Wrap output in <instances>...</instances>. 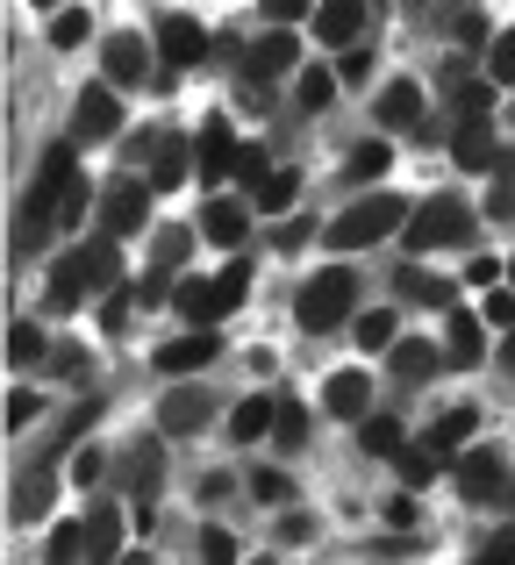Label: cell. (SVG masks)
<instances>
[{"label": "cell", "instance_id": "obj_1", "mask_svg": "<svg viewBox=\"0 0 515 565\" xmlns=\"http://www.w3.org/2000/svg\"><path fill=\"white\" fill-rule=\"evenodd\" d=\"M79 180V137H57L36 166V186L22 193V244H43V230H57V201Z\"/></svg>", "mask_w": 515, "mask_h": 565}, {"label": "cell", "instance_id": "obj_2", "mask_svg": "<svg viewBox=\"0 0 515 565\" xmlns=\"http://www.w3.org/2000/svg\"><path fill=\"white\" fill-rule=\"evenodd\" d=\"M115 279H122V258H115V244H86V250H72V258H57L43 308H51V316H72L86 287H115Z\"/></svg>", "mask_w": 515, "mask_h": 565}, {"label": "cell", "instance_id": "obj_3", "mask_svg": "<svg viewBox=\"0 0 515 565\" xmlns=\"http://www.w3.org/2000/svg\"><path fill=\"white\" fill-rule=\"evenodd\" d=\"M394 230H408V201H394V193H373V201L344 207V215H336L322 236H330L336 250H365V244H379V236H394Z\"/></svg>", "mask_w": 515, "mask_h": 565}, {"label": "cell", "instance_id": "obj_4", "mask_svg": "<svg viewBox=\"0 0 515 565\" xmlns=\"http://www.w3.org/2000/svg\"><path fill=\"white\" fill-rule=\"evenodd\" d=\"M465 236H473V207L459 193H430L408 215V250H444V244H465Z\"/></svg>", "mask_w": 515, "mask_h": 565}, {"label": "cell", "instance_id": "obj_5", "mask_svg": "<svg viewBox=\"0 0 515 565\" xmlns=\"http://www.w3.org/2000/svg\"><path fill=\"white\" fill-rule=\"evenodd\" d=\"M351 294H358V279H351L344 265H330V273H315V279L301 287L293 322H301V330H336V322L351 316Z\"/></svg>", "mask_w": 515, "mask_h": 565}, {"label": "cell", "instance_id": "obj_6", "mask_svg": "<svg viewBox=\"0 0 515 565\" xmlns=\"http://www.w3.org/2000/svg\"><path fill=\"white\" fill-rule=\"evenodd\" d=\"M151 180H115L108 201H100V222H108V236H137L143 222H151Z\"/></svg>", "mask_w": 515, "mask_h": 565}, {"label": "cell", "instance_id": "obj_7", "mask_svg": "<svg viewBox=\"0 0 515 565\" xmlns=\"http://www.w3.org/2000/svg\"><path fill=\"white\" fill-rule=\"evenodd\" d=\"M172 301H180V316L194 322V330H215V322L237 308V294H229L223 279H180V287H172Z\"/></svg>", "mask_w": 515, "mask_h": 565}, {"label": "cell", "instance_id": "obj_8", "mask_svg": "<svg viewBox=\"0 0 515 565\" xmlns=\"http://www.w3.org/2000/svg\"><path fill=\"white\" fill-rule=\"evenodd\" d=\"M100 72H108V86H143L151 79V43L129 36V29H115V36L100 43Z\"/></svg>", "mask_w": 515, "mask_h": 565}, {"label": "cell", "instance_id": "obj_9", "mask_svg": "<svg viewBox=\"0 0 515 565\" xmlns=\"http://www.w3.org/2000/svg\"><path fill=\"white\" fill-rule=\"evenodd\" d=\"M115 129H122L115 86H108V79H100V86H86V94H79V108H72V137H79V143H108Z\"/></svg>", "mask_w": 515, "mask_h": 565}, {"label": "cell", "instance_id": "obj_10", "mask_svg": "<svg viewBox=\"0 0 515 565\" xmlns=\"http://www.w3.org/2000/svg\"><path fill=\"white\" fill-rule=\"evenodd\" d=\"M158 51H165V65H201L208 57V29L194 22V14H158Z\"/></svg>", "mask_w": 515, "mask_h": 565}, {"label": "cell", "instance_id": "obj_11", "mask_svg": "<svg viewBox=\"0 0 515 565\" xmlns=\"http://www.w3.org/2000/svg\"><path fill=\"white\" fill-rule=\"evenodd\" d=\"M215 351H223L215 330H186V337H172V344H158V373H165V380L201 373V365H215Z\"/></svg>", "mask_w": 515, "mask_h": 565}, {"label": "cell", "instance_id": "obj_12", "mask_svg": "<svg viewBox=\"0 0 515 565\" xmlns=\"http://www.w3.org/2000/svg\"><path fill=\"white\" fill-rule=\"evenodd\" d=\"M229 166H237V137H229V122L215 115V122L194 137V180L223 186V180H229Z\"/></svg>", "mask_w": 515, "mask_h": 565}, {"label": "cell", "instance_id": "obj_13", "mask_svg": "<svg viewBox=\"0 0 515 565\" xmlns=\"http://www.w3.org/2000/svg\"><path fill=\"white\" fill-rule=\"evenodd\" d=\"M215 423V394H201V386H180V394H165V408H158V429L165 437H194V429Z\"/></svg>", "mask_w": 515, "mask_h": 565}, {"label": "cell", "instance_id": "obj_14", "mask_svg": "<svg viewBox=\"0 0 515 565\" xmlns=\"http://www.w3.org/2000/svg\"><path fill=\"white\" fill-rule=\"evenodd\" d=\"M358 29H365V0H315V36L330 51H351Z\"/></svg>", "mask_w": 515, "mask_h": 565}, {"label": "cell", "instance_id": "obj_15", "mask_svg": "<svg viewBox=\"0 0 515 565\" xmlns=\"http://www.w3.org/2000/svg\"><path fill=\"white\" fill-rule=\"evenodd\" d=\"M459 487H465V494H480V501H494L508 487V451L473 444V451H465V466H459Z\"/></svg>", "mask_w": 515, "mask_h": 565}, {"label": "cell", "instance_id": "obj_16", "mask_svg": "<svg viewBox=\"0 0 515 565\" xmlns=\"http://www.w3.org/2000/svg\"><path fill=\"white\" fill-rule=\"evenodd\" d=\"M51 458H29V466H22V480H14V523H29V515L51 509V487H57V466H51Z\"/></svg>", "mask_w": 515, "mask_h": 565}, {"label": "cell", "instance_id": "obj_17", "mask_svg": "<svg viewBox=\"0 0 515 565\" xmlns=\"http://www.w3.org/2000/svg\"><path fill=\"white\" fill-rule=\"evenodd\" d=\"M143 180H151L158 193H172L180 180H194V143H186V137H158L151 143V172H143Z\"/></svg>", "mask_w": 515, "mask_h": 565}, {"label": "cell", "instance_id": "obj_18", "mask_svg": "<svg viewBox=\"0 0 515 565\" xmlns=\"http://www.w3.org/2000/svg\"><path fill=\"white\" fill-rule=\"evenodd\" d=\"M451 158L459 172H494V137H487V115H459V137H451Z\"/></svg>", "mask_w": 515, "mask_h": 565}, {"label": "cell", "instance_id": "obj_19", "mask_svg": "<svg viewBox=\"0 0 515 565\" xmlns=\"http://www.w3.org/2000/svg\"><path fill=\"white\" fill-rule=\"evenodd\" d=\"M293 57H301V51H293V36H287V29H272L265 43L244 51V79L265 86V79H279V72H293Z\"/></svg>", "mask_w": 515, "mask_h": 565}, {"label": "cell", "instance_id": "obj_20", "mask_svg": "<svg viewBox=\"0 0 515 565\" xmlns=\"http://www.w3.org/2000/svg\"><path fill=\"white\" fill-rule=\"evenodd\" d=\"M122 480H129V494H137V509H151L158 480H165V458H158V437L129 444V466H122Z\"/></svg>", "mask_w": 515, "mask_h": 565}, {"label": "cell", "instance_id": "obj_21", "mask_svg": "<svg viewBox=\"0 0 515 565\" xmlns=\"http://www.w3.org/2000/svg\"><path fill=\"white\" fill-rule=\"evenodd\" d=\"M244 230H251V207H244V201H208V207H201V236H208V244L237 250Z\"/></svg>", "mask_w": 515, "mask_h": 565}, {"label": "cell", "instance_id": "obj_22", "mask_svg": "<svg viewBox=\"0 0 515 565\" xmlns=\"http://www.w3.org/2000/svg\"><path fill=\"white\" fill-rule=\"evenodd\" d=\"M379 129H416V115H422V86L416 79H394V86H379Z\"/></svg>", "mask_w": 515, "mask_h": 565}, {"label": "cell", "instance_id": "obj_23", "mask_svg": "<svg viewBox=\"0 0 515 565\" xmlns=\"http://www.w3.org/2000/svg\"><path fill=\"white\" fill-rule=\"evenodd\" d=\"M487 359V330H480V316H465V308H451V351H444V365H480Z\"/></svg>", "mask_w": 515, "mask_h": 565}, {"label": "cell", "instance_id": "obj_24", "mask_svg": "<svg viewBox=\"0 0 515 565\" xmlns=\"http://www.w3.org/2000/svg\"><path fill=\"white\" fill-rule=\"evenodd\" d=\"M365 401H373V380H365V373H336L330 386H322V408L344 415V423H351V415H365Z\"/></svg>", "mask_w": 515, "mask_h": 565}, {"label": "cell", "instance_id": "obj_25", "mask_svg": "<svg viewBox=\"0 0 515 565\" xmlns=\"http://www.w3.org/2000/svg\"><path fill=\"white\" fill-rule=\"evenodd\" d=\"M387 359H394V380H401V386H416V380H430V373H437V365H444V359H437V351H430V344H416V337H408V344H394V351H387Z\"/></svg>", "mask_w": 515, "mask_h": 565}, {"label": "cell", "instance_id": "obj_26", "mask_svg": "<svg viewBox=\"0 0 515 565\" xmlns=\"http://www.w3.org/2000/svg\"><path fill=\"white\" fill-rule=\"evenodd\" d=\"M86 552H94V558H115V552H122V515H115V509H94V515H86Z\"/></svg>", "mask_w": 515, "mask_h": 565}, {"label": "cell", "instance_id": "obj_27", "mask_svg": "<svg viewBox=\"0 0 515 565\" xmlns=\"http://www.w3.org/2000/svg\"><path fill=\"white\" fill-rule=\"evenodd\" d=\"M272 415H279V401H237V415H229V437L237 444H251L272 429Z\"/></svg>", "mask_w": 515, "mask_h": 565}, {"label": "cell", "instance_id": "obj_28", "mask_svg": "<svg viewBox=\"0 0 515 565\" xmlns=\"http://www.w3.org/2000/svg\"><path fill=\"white\" fill-rule=\"evenodd\" d=\"M473 429H480V415H473V408H451L444 423L430 429V451H459V444H473Z\"/></svg>", "mask_w": 515, "mask_h": 565}, {"label": "cell", "instance_id": "obj_29", "mask_svg": "<svg viewBox=\"0 0 515 565\" xmlns=\"http://www.w3.org/2000/svg\"><path fill=\"white\" fill-rule=\"evenodd\" d=\"M401 287H408V301H422V308H451V279H437V273L401 265Z\"/></svg>", "mask_w": 515, "mask_h": 565}, {"label": "cell", "instance_id": "obj_30", "mask_svg": "<svg viewBox=\"0 0 515 565\" xmlns=\"http://www.w3.org/2000/svg\"><path fill=\"white\" fill-rule=\"evenodd\" d=\"M293 94H301V108H308V115H315V108H330V100H336V72L308 65V72H301V86H293Z\"/></svg>", "mask_w": 515, "mask_h": 565}, {"label": "cell", "instance_id": "obj_31", "mask_svg": "<svg viewBox=\"0 0 515 565\" xmlns=\"http://www.w3.org/2000/svg\"><path fill=\"white\" fill-rule=\"evenodd\" d=\"M365 451L394 458V451H401V423H394V415H365Z\"/></svg>", "mask_w": 515, "mask_h": 565}, {"label": "cell", "instance_id": "obj_32", "mask_svg": "<svg viewBox=\"0 0 515 565\" xmlns=\"http://www.w3.org/2000/svg\"><path fill=\"white\" fill-rule=\"evenodd\" d=\"M186 244H194V236H186V230H165V236H158V244H151V273L165 279L172 265H186Z\"/></svg>", "mask_w": 515, "mask_h": 565}, {"label": "cell", "instance_id": "obj_33", "mask_svg": "<svg viewBox=\"0 0 515 565\" xmlns=\"http://www.w3.org/2000/svg\"><path fill=\"white\" fill-rule=\"evenodd\" d=\"M394 472H401V487H430V480H437V458H430V451H408V444H401V451H394Z\"/></svg>", "mask_w": 515, "mask_h": 565}, {"label": "cell", "instance_id": "obj_34", "mask_svg": "<svg viewBox=\"0 0 515 565\" xmlns=\"http://www.w3.org/2000/svg\"><path fill=\"white\" fill-rule=\"evenodd\" d=\"M251 201L265 207V215H279V207H293V180L287 172H265V180L251 186Z\"/></svg>", "mask_w": 515, "mask_h": 565}, {"label": "cell", "instance_id": "obj_35", "mask_svg": "<svg viewBox=\"0 0 515 565\" xmlns=\"http://www.w3.org/2000/svg\"><path fill=\"white\" fill-rule=\"evenodd\" d=\"M487 72H494V86H515V29H502L487 43Z\"/></svg>", "mask_w": 515, "mask_h": 565}, {"label": "cell", "instance_id": "obj_36", "mask_svg": "<svg viewBox=\"0 0 515 565\" xmlns=\"http://www.w3.org/2000/svg\"><path fill=\"white\" fill-rule=\"evenodd\" d=\"M8 359L14 365H36L43 359V330H36V322H14V330H8Z\"/></svg>", "mask_w": 515, "mask_h": 565}, {"label": "cell", "instance_id": "obj_37", "mask_svg": "<svg viewBox=\"0 0 515 565\" xmlns=\"http://www.w3.org/2000/svg\"><path fill=\"white\" fill-rule=\"evenodd\" d=\"M358 344H365V351H394V316H387V308L358 316Z\"/></svg>", "mask_w": 515, "mask_h": 565}, {"label": "cell", "instance_id": "obj_38", "mask_svg": "<svg viewBox=\"0 0 515 565\" xmlns=\"http://www.w3.org/2000/svg\"><path fill=\"white\" fill-rule=\"evenodd\" d=\"M86 29H94V22H86V14H79V8H65V14H51V43H57V51H72V43H86Z\"/></svg>", "mask_w": 515, "mask_h": 565}, {"label": "cell", "instance_id": "obj_39", "mask_svg": "<svg viewBox=\"0 0 515 565\" xmlns=\"http://www.w3.org/2000/svg\"><path fill=\"white\" fill-rule=\"evenodd\" d=\"M43 552H51L57 565H65V558H79V552H86V523H57V530H51V544H43Z\"/></svg>", "mask_w": 515, "mask_h": 565}, {"label": "cell", "instance_id": "obj_40", "mask_svg": "<svg viewBox=\"0 0 515 565\" xmlns=\"http://www.w3.org/2000/svg\"><path fill=\"white\" fill-rule=\"evenodd\" d=\"M344 172H351V180H379V172H387V143H358Z\"/></svg>", "mask_w": 515, "mask_h": 565}, {"label": "cell", "instance_id": "obj_41", "mask_svg": "<svg viewBox=\"0 0 515 565\" xmlns=\"http://www.w3.org/2000/svg\"><path fill=\"white\" fill-rule=\"evenodd\" d=\"M272 437H279V444H287V451H293V444H301V437H308V415H301V408H293V401H279V415H272Z\"/></svg>", "mask_w": 515, "mask_h": 565}, {"label": "cell", "instance_id": "obj_42", "mask_svg": "<svg viewBox=\"0 0 515 565\" xmlns=\"http://www.w3.org/2000/svg\"><path fill=\"white\" fill-rule=\"evenodd\" d=\"M229 180H244V186L265 180V151H258V143H237V166H229Z\"/></svg>", "mask_w": 515, "mask_h": 565}, {"label": "cell", "instance_id": "obj_43", "mask_svg": "<svg viewBox=\"0 0 515 565\" xmlns=\"http://www.w3.org/2000/svg\"><path fill=\"white\" fill-rule=\"evenodd\" d=\"M79 215H86V172L72 180V193H65V201H57V230H72Z\"/></svg>", "mask_w": 515, "mask_h": 565}, {"label": "cell", "instance_id": "obj_44", "mask_svg": "<svg viewBox=\"0 0 515 565\" xmlns=\"http://www.w3.org/2000/svg\"><path fill=\"white\" fill-rule=\"evenodd\" d=\"M308 236H315V222H308V215H293L287 230H272V244H279V250H287V258H293V250H301Z\"/></svg>", "mask_w": 515, "mask_h": 565}, {"label": "cell", "instance_id": "obj_45", "mask_svg": "<svg viewBox=\"0 0 515 565\" xmlns=\"http://www.w3.org/2000/svg\"><path fill=\"white\" fill-rule=\"evenodd\" d=\"M451 29H459V43H494V36H487V14H480V8H459V22H451Z\"/></svg>", "mask_w": 515, "mask_h": 565}, {"label": "cell", "instance_id": "obj_46", "mask_svg": "<svg viewBox=\"0 0 515 565\" xmlns=\"http://www.w3.org/2000/svg\"><path fill=\"white\" fill-rule=\"evenodd\" d=\"M36 408H43V401L29 394V386H14V394H8V429H22V423H29Z\"/></svg>", "mask_w": 515, "mask_h": 565}, {"label": "cell", "instance_id": "obj_47", "mask_svg": "<svg viewBox=\"0 0 515 565\" xmlns=\"http://www.w3.org/2000/svg\"><path fill=\"white\" fill-rule=\"evenodd\" d=\"M201 558L229 565V558H237V537H229V530H208V537H201Z\"/></svg>", "mask_w": 515, "mask_h": 565}, {"label": "cell", "instance_id": "obj_48", "mask_svg": "<svg viewBox=\"0 0 515 565\" xmlns=\"http://www.w3.org/2000/svg\"><path fill=\"white\" fill-rule=\"evenodd\" d=\"M494 108V86H465L459 79V115H487Z\"/></svg>", "mask_w": 515, "mask_h": 565}, {"label": "cell", "instance_id": "obj_49", "mask_svg": "<svg viewBox=\"0 0 515 565\" xmlns=\"http://www.w3.org/2000/svg\"><path fill=\"white\" fill-rule=\"evenodd\" d=\"M272 22H301V14H315V0H258Z\"/></svg>", "mask_w": 515, "mask_h": 565}, {"label": "cell", "instance_id": "obj_50", "mask_svg": "<svg viewBox=\"0 0 515 565\" xmlns=\"http://www.w3.org/2000/svg\"><path fill=\"white\" fill-rule=\"evenodd\" d=\"M251 494L258 501H287V472H251Z\"/></svg>", "mask_w": 515, "mask_h": 565}, {"label": "cell", "instance_id": "obj_51", "mask_svg": "<svg viewBox=\"0 0 515 565\" xmlns=\"http://www.w3.org/2000/svg\"><path fill=\"white\" fill-rule=\"evenodd\" d=\"M365 72H373V57H365V51H358V43H351V51H344V57H336V79H365Z\"/></svg>", "mask_w": 515, "mask_h": 565}, {"label": "cell", "instance_id": "obj_52", "mask_svg": "<svg viewBox=\"0 0 515 565\" xmlns=\"http://www.w3.org/2000/svg\"><path fill=\"white\" fill-rule=\"evenodd\" d=\"M223 287H229V294H237V301H244V294H251V258H229Z\"/></svg>", "mask_w": 515, "mask_h": 565}, {"label": "cell", "instance_id": "obj_53", "mask_svg": "<svg viewBox=\"0 0 515 565\" xmlns=\"http://www.w3.org/2000/svg\"><path fill=\"white\" fill-rule=\"evenodd\" d=\"M72 480L94 487V480H100V451H79V458H72Z\"/></svg>", "mask_w": 515, "mask_h": 565}, {"label": "cell", "instance_id": "obj_54", "mask_svg": "<svg viewBox=\"0 0 515 565\" xmlns=\"http://www.w3.org/2000/svg\"><path fill=\"white\" fill-rule=\"evenodd\" d=\"M487 322H502V330H515V294H494V301H487Z\"/></svg>", "mask_w": 515, "mask_h": 565}, {"label": "cell", "instance_id": "obj_55", "mask_svg": "<svg viewBox=\"0 0 515 565\" xmlns=\"http://www.w3.org/2000/svg\"><path fill=\"white\" fill-rule=\"evenodd\" d=\"M308 530H315V523H308V515H279V544H301Z\"/></svg>", "mask_w": 515, "mask_h": 565}, {"label": "cell", "instance_id": "obj_56", "mask_svg": "<svg viewBox=\"0 0 515 565\" xmlns=\"http://www.w3.org/2000/svg\"><path fill=\"white\" fill-rule=\"evenodd\" d=\"M122 316H129V294H115V301L100 308V330H122Z\"/></svg>", "mask_w": 515, "mask_h": 565}, {"label": "cell", "instance_id": "obj_57", "mask_svg": "<svg viewBox=\"0 0 515 565\" xmlns=\"http://www.w3.org/2000/svg\"><path fill=\"white\" fill-rule=\"evenodd\" d=\"M465 279H473V287H494V279H502V265H494V258H473V273H465Z\"/></svg>", "mask_w": 515, "mask_h": 565}, {"label": "cell", "instance_id": "obj_58", "mask_svg": "<svg viewBox=\"0 0 515 565\" xmlns=\"http://www.w3.org/2000/svg\"><path fill=\"white\" fill-rule=\"evenodd\" d=\"M487 558L502 565V558H515V530H502V537H487Z\"/></svg>", "mask_w": 515, "mask_h": 565}, {"label": "cell", "instance_id": "obj_59", "mask_svg": "<svg viewBox=\"0 0 515 565\" xmlns=\"http://www.w3.org/2000/svg\"><path fill=\"white\" fill-rule=\"evenodd\" d=\"M502 365H508V373H515V337H508V344H502Z\"/></svg>", "mask_w": 515, "mask_h": 565}, {"label": "cell", "instance_id": "obj_60", "mask_svg": "<svg viewBox=\"0 0 515 565\" xmlns=\"http://www.w3.org/2000/svg\"><path fill=\"white\" fill-rule=\"evenodd\" d=\"M36 8H51V0H36Z\"/></svg>", "mask_w": 515, "mask_h": 565}, {"label": "cell", "instance_id": "obj_61", "mask_svg": "<svg viewBox=\"0 0 515 565\" xmlns=\"http://www.w3.org/2000/svg\"><path fill=\"white\" fill-rule=\"evenodd\" d=\"M508 279H515V265H508Z\"/></svg>", "mask_w": 515, "mask_h": 565}, {"label": "cell", "instance_id": "obj_62", "mask_svg": "<svg viewBox=\"0 0 515 565\" xmlns=\"http://www.w3.org/2000/svg\"><path fill=\"white\" fill-rule=\"evenodd\" d=\"M508 501H515V494H508Z\"/></svg>", "mask_w": 515, "mask_h": 565}]
</instances>
